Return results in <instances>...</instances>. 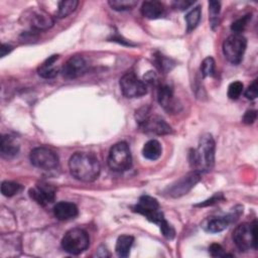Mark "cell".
<instances>
[{
	"instance_id": "obj_1",
	"label": "cell",
	"mask_w": 258,
	"mask_h": 258,
	"mask_svg": "<svg viewBox=\"0 0 258 258\" xmlns=\"http://www.w3.org/2000/svg\"><path fill=\"white\" fill-rule=\"evenodd\" d=\"M133 212L144 216L148 221L156 224L162 235L167 240H172L175 236V231L173 227L164 219L163 213L160 211L159 204L156 199L150 196L140 197L138 203L132 207Z\"/></svg>"
},
{
	"instance_id": "obj_2",
	"label": "cell",
	"mask_w": 258,
	"mask_h": 258,
	"mask_svg": "<svg viewBox=\"0 0 258 258\" xmlns=\"http://www.w3.org/2000/svg\"><path fill=\"white\" fill-rule=\"evenodd\" d=\"M71 174L78 180L91 182L100 174V163L98 158L87 152H76L69 161Z\"/></svg>"
},
{
	"instance_id": "obj_3",
	"label": "cell",
	"mask_w": 258,
	"mask_h": 258,
	"mask_svg": "<svg viewBox=\"0 0 258 258\" xmlns=\"http://www.w3.org/2000/svg\"><path fill=\"white\" fill-rule=\"evenodd\" d=\"M215 140L210 133L202 135L198 148L190 150L189 163L194 170L199 172H208L212 170L215 164Z\"/></svg>"
},
{
	"instance_id": "obj_4",
	"label": "cell",
	"mask_w": 258,
	"mask_h": 258,
	"mask_svg": "<svg viewBox=\"0 0 258 258\" xmlns=\"http://www.w3.org/2000/svg\"><path fill=\"white\" fill-rule=\"evenodd\" d=\"M136 122L140 130L153 135H166L172 132L171 127L163 118L152 113L149 108L143 107L136 112Z\"/></svg>"
},
{
	"instance_id": "obj_5",
	"label": "cell",
	"mask_w": 258,
	"mask_h": 258,
	"mask_svg": "<svg viewBox=\"0 0 258 258\" xmlns=\"http://www.w3.org/2000/svg\"><path fill=\"white\" fill-rule=\"evenodd\" d=\"M233 241L240 251L246 252L257 249V221L243 223L237 226L233 232Z\"/></svg>"
},
{
	"instance_id": "obj_6",
	"label": "cell",
	"mask_w": 258,
	"mask_h": 258,
	"mask_svg": "<svg viewBox=\"0 0 258 258\" xmlns=\"http://www.w3.org/2000/svg\"><path fill=\"white\" fill-rule=\"evenodd\" d=\"M108 166L117 172L126 171L131 167L132 156L131 151L126 142H118L113 145L108 155Z\"/></svg>"
},
{
	"instance_id": "obj_7",
	"label": "cell",
	"mask_w": 258,
	"mask_h": 258,
	"mask_svg": "<svg viewBox=\"0 0 258 258\" xmlns=\"http://www.w3.org/2000/svg\"><path fill=\"white\" fill-rule=\"evenodd\" d=\"M90 245L89 234L81 228H74L68 231L62 240V249L73 255H78L88 249Z\"/></svg>"
},
{
	"instance_id": "obj_8",
	"label": "cell",
	"mask_w": 258,
	"mask_h": 258,
	"mask_svg": "<svg viewBox=\"0 0 258 258\" xmlns=\"http://www.w3.org/2000/svg\"><path fill=\"white\" fill-rule=\"evenodd\" d=\"M247 40L239 33L228 36L223 43V52L225 57L232 64H239L246 50Z\"/></svg>"
},
{
	"instance_id": "obj_9",
	"label": "cell",
	"mask_w": 258,
	"mask_h": 258,
	"mask_svg": "<svg viewBox=\"0 0 258 258\" xmlns=\"http://www.w3.org/2000/svg\"><path fill=\"white\" fill-rule=\"evenodd\" d=\"M30 162L37 168L50 170L58 165V157L56 153L47 147H36L29 154Z\"/></svg>"
},
{
	"instance_id": "obj_10",
	"label": "cell",
	"mask_w": 258,
	"mask_h": 258,
	"mask_svg": "<svg viewBox=\"0 0 258 258\" xmlns=\"http://www.w3.org/2000/svg\"><path fill=\"white\" fill-rule=\"evenodd\" d=\"M201 179V172L194 170L185 175L181 176L179 179L174 181L172 184L166 187L165 194L171 198H179L186 195Z\"/></svg>"
},
{
	"instance_id": "obj_11",
	"label": "cell",
	"mask_w": 258,
	"mask_h": 258,
	"mask_svg": "<svg viewBox=\"0 0 258 258\" xmlns=\"http://www.w3.org/2000/svg\"><path fill=\"white\" fill-rule=\"evenodd\" d=\"M120 87L126 98H139L147 93L146 85L134 73H126L120 79Z\"/></svg>"
},
{
	"instance_id": "obj_12",
	"label": "cell",
	"mask_w": 258,
	"mask_h": 258,
	"mask_svg": "<svg viewBox=\"0 0 258 258\" xmlns=\"http://www.w3.org/2000/svg\"><path fill=\"white\" fill-rule=\"evenodd\" d=\"M88 70L86 59L81 55L70 57L61 68V75L67 80H74L84 75Z\"/></svg>"
},
{
	"instance_id": "obj_13",
	"label": "cell",
	"mask_w": 258,
	"mask_h": 258,
	"mask_svg": "<svg viewBox=\"0 0 258 258\" xmlns=\"http://www.w3.org/2000/svg\"><path fill=\"white\" fill-rule=\"evenodd\" d=\"M29 196L37 204L41 206H46L54 202L55 188L48 183L40 182L29 189Z\"/></svg>"
},
{
	"instance_id": "obj_14",
	"label": "cell",
	"mask_w": 258,
	"mask_h": 258,
	"mask_svg": "<svg viewBox=\"0 0 258 258\" xmlns=\"http://www.w3.org/2000/svg\"><path fill=\"white\" fill-rule=\"evenodd\" d=\"M157 100L160 106L167 112H174L177 111L176 101L173 96L172 88L168 85H159L157 90Z\"/></svg>"
},
{
	"instance_id": "obj_15",
	"label": "cell",
	"mask_w": 258,
	"mask_h": 258,
	"mask_svg": "<svg viewBox=\"0 0 258 258\" xmlns=\"http://www.w3.org/2000/svg\"><path fill=\"white\" fill-rule=\"evenodd\" d=\"M235 215L230 214L227 216L211 217L204 222L203 228L209 233H219L228 228V226L235 221Z\"/></svg>"
},
{
	"instance_id": "obj_16",
	"label": "cell",
	"mask_w": 258,
	"mask_h": 258,
	"mask_svg": "<svg viewBox=\"0 0 258 258\" xmlns=\"http://www.w3.org/2000/svg\"><path fill=\"white\" fill-rule=\"evenodd\" d=\"M53 214L57 220L68 221L75 219L78 214V208L75 204L70 202H59L53 207Z\"/></svg>"
},
{
	"instance_id": "obj_17",
	"label": "cell",
	"mask_w": 258,
	"mask_h": 258,
	"mask_svg": "<svg viewBox=\"0 0 258 258\" xmlns=\"http://www.w3.org/2000/svg\"><path fill=\"white\" fill-rule=\"evenodd\" d=\"M0 151H1V156L3 158H7V159L12 158L18 153L19 144L13 136L9 134L2 135L1 141H0Z\"/></svg>"
},
{
	"instance_id": "obj_18",
	"label": "cell",
	"mask_w": 258,
	"mask_h": 258,
	"mask_svg": "<svg viewBox=\"0 0 258 258\" xmlns=\"http://www.w3.org/2000/svg\"><path fill=\"white\" fill-rule=\"evenodd\" d=\"M141 13L148 19H157L164 14V6L159 1H145L141 6Z\"/></svg>"
},
{
	"instance_id": "obj_19",
	"label": "cell",
	"mask_w": 258,
	"mask_h": 258,
	"mask_svg": "<svg viewBox=\"0 0 258 258\" xmlns=\"http://www.w3.org/2000/svg\"><path fill=\"white\" fill-rule=\"evenodd\" d=\"M31 26L36 30H47L54 24V19L44 11H38L31 16Z\"/></svg>"
},
{
	"instance_id": "obj_20",
	"label": "cell",
	"mask_w": 258,
	"mask_h": 258,
	"mask_svg": "<svg viewBox=\"0 0 258 258\" xmlns=\"http://www.w3.org/2000/svg\"><path fill=\"white\" fill-rule=\"evenodd\" d=\"M58 55L53 54L46 58L38 68V75L44 79H52L57 76L58 69L54 67L55 61L57 60Z\"/></svg>"
},
{
	"instance_id": "obj_21",
	"label": "cell",
	"mask_w": 258,
	"mask_h": 258,
	"mask_svg": "<svg viewBox=\"0 0 258 258\" xmlns=\"http://www.w3.org/2000/svg\"><path fill=\"white\" fill-rule=\"evenodd\" d=\"M161 153H162L161 144L155 139H151L147 141L142 148V154L148 160L158 159Z\"/></svg>"
},
{
	"instance_id": "obj_22",
	"label": "cell",
	"mask_w": 258,
	"mask_h": 258,
	"mask_svg": "<svg viewBox=\"0 0 258 258\" xmlns=\"http://www.w3.org/2000/svg\"><path fill=\"white\" fill-rule=\"evenodd\" d=\"M134 238L130 235H122L117 239L116 242V253L119 257H128L130 254L131 247L133 245Z\"/></svg>"
},
{
	"instance_id": "obj_23",
	"label": "cell",
	"mask_w": 258,
	"mask_h": 258,
	"mask_svg": "<svg viewBox=\"0 0 258 258\" xmlns=\"http://www.w3.org/2000/svg\"><path fill=\"white\" fill-rule=\"evenodd\" d=\"M201 14H202V10H201V6H197L195 8H192L186 15H185V21H186V31L190 32L191 30H194L200 20H201Z\"/></svg>"
},
{
	"instance_id": "obj_24",
	"label": "cell",
	"mask_w": 258,
	"mask_h": 258,
	"mask_svg": "<svg viewBox=\"0 0 258 258\" xmlns=\"http://www.w3.org/2000/svg\"><path fill=\"white\" fill-rule=\"evenodd\" d=\"M79 2L77 0H67V1H60L58 3V8L56 11V16L58 18H64L69 16L71 13H73Z\"/></svg>"
},
{
	"instance_id": "obj_25",
	"label": "cell",
	"mask_w": 258,
	"mask_h": 258,
	"mask_svg": "<svg viewBox=\"0 0 258 258\" xmlns=\"http://www.w3.org/2000/svg\"><path fill=\"white\" fill-rule=\"evenodd\" d=\"M21 185L14 181H3L1 183V192L4 197L10 198L17 195L21 190Z\"/></svg>"
},
{
	"instance_id": "obj_26",
	"label": "cell",
	"mask_w": 258,
	"mask_h": 258,
	"mask_svg": "<svg viewBox=\"0 0 258 258\" xmlns=\"http://www.w3.org/2000/svg\"><path fill=\"white\" fill-rule=\"evenodd\" d=\"M108 3L111 6V8L114 10L126 11L134 8L138 2L133 0H113V1H109Z\"/></svg>"
},
{
	"instance_id": "obj_27",
	"label": "cell",
	"mask_w": 258,
	"mask_h": 258,
	"mask_svg": "<svg viewBox=\"0 0 258 258\" xmlns=\"http://www.w3.org/2000/svg\"><path fill=\"white\" fill-rule=\"evenodd\" d=\"M221 9V3L219 1H210L209 2V13H210V22L212 25V28L215 29L217 25H219L218 17L220 14Z\"/></svg>"
},
{
	"instance_id": "obj_28",
	"label": "cell",
	"mask_w": 258,
	"mask_h": 258,
	"mask_svg": "<svg viewBox=\"0 0 258 258\" xmlns=\"http://www.w3.org/2000/svg\"><path fill=\"white\" fill-rule=\"evenodd\" d=\"M201 72L204 78L212 77L215 74V60L213 57H206L201 64Z\"/></svg>"
},
{
	"instance_id": "obj_29",
	"label": "cell",
	"mask_w": 258,
	"mask_h": 258,
	"mask_svg": "<svg viewBox=\"0 0 258 258\" xmlns=\"http://www.w3.org/2000/svg\"><path fill=\"white\" fill-rule=\"evenodd\" d=\"M243 92V84L241 82H233L228 87V97L232 100L238 99Z\"/></svg>"
},
{
	"instance_id": "obj_30",
	"label": "cell",
	"mask_w": 258,
	"mask_h": 258,
	"mask_svg": "<svg viewBox=\"0 0 258 258\" xmlns=\"http://www.w3.org/2000/svg\"><path fill=\"white\" fill-rule=\"evenodd\" d=\"M250 19H251V15L250 14H247V15L239 18L238 20H236L235 22L232 23V25H231L232 31H234L235 33H239L240 34V32H242L246 28V26L249 23Z\"/></svg>"
},
{
	"instance_id": "obj_31",
	"label": "cell",
	"mask_w": 258,
	"mask_h": 258,
	"mask_svg": "<svg viewBox=\"0 0 258 258\" xmlns=\"http://www.w3.org/2000/svg\"><path fill=\"white\" fill-rule=\"evenodd\" d=\"M155 63L156 67L159 69V71L167 72L170 70V59L159 54L158 56H155Z\"/></svg>"
},
{
	"instance_id": "obj_32",
	"label": "cell",
	"mask_w": 258,
	"mask_h": 258,
	"mask_svg": "<svg viewBox=\"0 0 258 258\" xmlns=\"http://www.w3.org/2000/svg\"><path fill=\"white\" fill-rule=\"evenodd\" d=\"M209 253H210L213 257H226V256H232L231 254H227V253H225L224 248H223L220 244H217V243H214V244H212V245L209 247Z\"/></svg>"
},
{
	"instance_id": "obj_33",
	"label": "cell",
	"mask_w": 258,
	"mask_h": 258,
	"mask_svg": "<svg viewBox=\"0 0 258 258\" xmlns=\"http://www.w3.org/2000/svg\"><path fill=\"white\" fill-rule=\"evenodd\" d=\"M258 81L254 80L253 83L248 87V89L245 91V97L249 100H254L257 98L258 95V86H257Z\"/></svg>"
},
{
	"instance_id": "obj_34",
	"label": "cell",
	"mask_w": 258,
	"mask_h": 258,
	"mask_svg": "<svg viewBox=\"0 0 258 258\" xmlns=\"http://www.w3.org/2000/svg\"><path fill=\"white\" fill-rule=\"evenodd\" d=\"M223 200H224V197H223L222 194H216V195H214L211 199H209V200H207V201H205V202H203V203H201V204H198L197 207L212 206V205L217 204V203H219L220 201H223Z\"/></svg>"
},
{
	"instance_id": "obj_35",
	"label": "cell",
	"mask_w": 258,
	"mask_h": 258,
	"mask_svg": "<svg viewBox=\"0 0 258 258\" xmlns=\"http://www.w3.org/2000/svg\"><path fill=\"white\" fill-rule=\"evenodd\" d=\"M257 118V111L256 110H248L243 116V122L245 124H252L255 122Z\"/></svg>"
},
{
	"instance_id": "obj_36",
	"label": "cell",
	"mask_w": 258,
	"mask_h": 258,
	"mask_svg": "<svg viewBox=\"0 0 258 258\" xmlns=\"http://www.w3.org/2000/svg\"><path fill=\"white\" fill-rule=\"evenodd\" d=\"M192 4H194V1H175V2H173L174 7L178 8L180 10L187 9Z\"/></svg>"
},
{
	"instance_id": "obj_37",
	"label": "cell",
	"mask_w": 258,
	"mask_h": 258,
	"mask_svg": "<svg viewBox=\"0 0 258 258\" xmlns=\"http://www.w3.org/2000/svg\"><path fill=\"white\" fill-rule=\"evenodd\" d=\"M13 49V47L11 46V45H9V44H2L1 45V48H0V51H1V57H4L7 53H9L11 50Z\"/></svg>"
}]
</instances>
